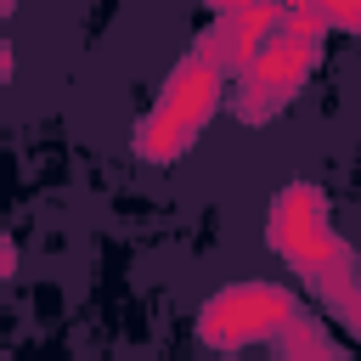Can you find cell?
Returning a JSON list of instances; mask_svg holds the SVG:
<instances>
[{
    "label": "cell",
    "instance_id": "277c9868",
    "mask_svg": "<svg viewBox=\"0 0 361 361\" xmlns=\"http://www.w3.org/2000/svg\"><path fill=\"white\" fill-rule=\"evenodd\" d=\"M316 62H322V45H299V39H288V34H271V39L254 51V62L237 73L231 113H237L243 124H271V118L310 85Z\"/></svg>",
    "mask_w": 361,
    "mask_h": 361
},
{
    "label": "cell",
    "instance_id": "52a82bcc",
    "mask_svg": "<svg viewBox=\"0 0 361 361\" xmlns=\"http://www.w3.org/2000/svg\"><path fill=\"white\" fill-rule=\"evenodd\" d=\"M316 6H322L327 28H338V34H361V0H316Z\"/></svg>",
    "mask_w": 361,
    "mask_h": 361
},
{
    "label": "cell",
    "instance_id": "6da1fadb",
    "mask_svg": "<svg viewBox=\"0 0 361 361\" xmlns=\"http://www.w3.org/2000/svg\"><path fill=\"white\" fill-rule=\"evenodd\" d=\"M220 96H226V73L186 51V56L169 68L152 113H147V118L135 124V135H130L135 158H141V164H175V158L203 135V124L220 113Z\"/></svg>",
    "mask_w": 361,
    "mask_h": 361
},
{
    "label": "cell",
    "instance_id": "ba28073f",
    "mask_svg": "<svg viewBox=\"0 0 361 361\" xmlns=\"http://www.w3.org/2000/svg\"><path fill=\"white\" fill-rule=\"evenodd\" d=\"M248 6H259V0H209V11H248Z\"/></svg>",
    "mask_w": 361,
    "mask_h": 361
},
{
    "label": "cell",
    "instance_id": "7a4b0ae2",
    "mask_svg": "<svg viewBox=\"0 0 361 361\" xmlns=\"http://www.w3.org/2000/svg\"><path fill=\"white\" fill-rule=\"evenodd\" d=\"M265 243L305 276V282H322V276H350L361 271V254L327 226V192L316 180H288L265 214Z\"/></svg>",
    "mask_w": 361,
    "mask_h": 361
},
{
    "label": "cell",
    "instance_id": "3957f363",
    "mask_svg": "<svg viewBox=\"0 0 361 361\" xmlns=\"http://www.w3.org/2000/svg\"><path fill=\"white\" fill-rule=\"evenodd\" d=\"M299 316V299L282 288V282H231L220 293L203 299L197 310V338L209 350H248V344H265L276 338L288 322Z\"/></svg>",
    "mask_w": 361,
    "mask_h": 361
},
{
    "label": "cell",
    "instance_id": "5b68a950",
    "mask_svg": "<svg viewBox=\"0 0 361 361\" xmlns=\"http://www.w3.org/2000/svg\"><path fill=\"white\" fill-rule=\"evenodd\" d=\"M276 344H282V361H350V355L322 333V322H316V316H305V310L276 333Z\"/></svg>",
    "mask_w": 361,
    "mask_h": 361
},
{
    "label": "cell",
    "instance_id": "8992f818",
    "mask_svg": "<svg viewBox=\"0 0 361 361\" xmlns=\"http://www.w3.org/2000/svg\"><path fill=\"white\" fill-rule=\"evenodd\" d=\"M327 310H333L350 333H361V276H355V282H344V288L327 299Z\"/></svg>",
    "mask_w": 361,
    "mask_h": 361
},
{
    "label": "cell",
    "instance_id": "30bf717a",
    "mask_svg": "<svg viewBox=\"0 0 361 361\" xmlns=\"http://www.w3.org/2000/svg\"><path fill=\"white\" fill-rule=\"evenodd\" d=\"M6 11H11V0H0V17H6Z\"/></svg>",
    "mask_w": 361,
    "mask_h": 361
},
{
    "label": "cell",
    "instance_id": "9c48e42d",
    "mask_svg": "<svg viewBox=\"0 0 361 361\" xmlns=\"http://www.w3.org/2000/svg\"><path fill=\"white\" fill-rule=\"evenodd\" d=\"M6 85H11V45L0 39V90H6Z\"/></svg>",
    "mask_w": 361,
    "mask_h": 361
}]
</instances>
